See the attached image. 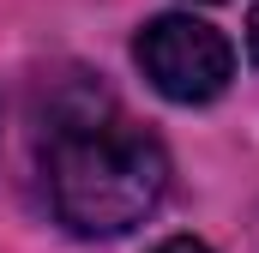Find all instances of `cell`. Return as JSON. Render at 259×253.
Listing matches in <instances>:
<instances>
[{"instance_id":"cell-1","label":"cell","mask_w":259,"mask_h":253,"mask_svg":"<svg viewBox=\"0 0 259 253\" xmlns=\"http://www.w3.org/2000/svg\"><path fill=\"white\" fill-rule=\"evenodd\" d=\"M42 181L72 235L109 241L139 229L169 193V151L121 115L97 78H61L42 109Z\"/></svg>"},{"instance_id":"cell-2","label":"cell","mask_w":259,"mask_h":253,"mask_svg":"<svg viewBox=\"0 0 259 253\" xmlns=\"http://www.w3.org/2000/svg\"><path fill=\"white\" fill-rule=\"evenodd\" d=\"M139 72L169 97V103H211L229 91L235 78V49L217 24H205L193 12H163L139 30L133 43Z\"/></svg>"},{"instance_id":"cell-3","label":"cell","mask_w":259,"mask_h":253,"mask_svg":"<svg viewBox=\"0 0 259 253\" xmlns=\"http://www.w3.org/2000/svg\"><path fill=\"white\" fill-rule=\"evenodd\" d=\"M151 253H211L205 241H193V235H169L163 247H151Z\"/></svg>"},{"instance_id":"cell-4","label":"cell","mask_w":259,"mask_h":253,"mask_svg":"<svg viewBox=\"0 0 259 253\" xmlns=\"http://www.w3.org/2000/svg\"><path fill=\"white\" fill-rule=\"evenodd\" d=\"M247 55L259 61V0H253V12H247Z\"/></svg>"}]
</instances>
